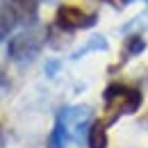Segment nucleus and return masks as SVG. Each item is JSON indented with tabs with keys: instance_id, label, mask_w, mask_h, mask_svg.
<instances>
[{
	"instance_id": "obj_4",
	"label": "nucleus",
	"mask_w": 148,
	"mask_h": 148,
	"mask_svg": "<svg viewBox=\"0 0 148 148\" xmlns=\"http://www.w3.org/2000/svg\"><path fill=\"white\" fill-rule=\"evenodd\" d=\"M57 23H59V27H64V30H80V27L93 25V23H96V16H93V14H84V12L77 9V7L64 5V7H59V12H57Z\"/></svg>"
},
{
	"instance_id": "obj_10",
	"label": "nucleus",
	"mask_w": 148,
	"mask_h": 148,
	"mask_svg": "<svg viewBox=\"0 0 148 148\" xmlns=\"http://www.w3.org/2000/svg\"><path fill=\"white\" fill-rule=\"evenodd\" d=\"M55 71H57V62H48V64H46V73L55 75Z\"/></svg>"
},
{
	"instance_id": "obj_5",
	"label": "nucleus",
	"mask_w": 148,
	"mask_h": 148,
	"mask_svg": "<svg viewBox=\"0 0 148 148\" xmlns=\"http://www.w3.org/2000/svg\"><path fill=\"white\" fill-rule=\"evenodd\" d=\"M18 18L21 16L14 7V2L12 0H0V41L7 39V34L16 27Z\"/></svg>"
},
{
	"instance_id": "obj_7",
	"label": "nucleus",
	"mask_w": 148,
	"mask_h": 148,
	"mask_svg": "<svg viewBox=\"0 0 148 148\" xmlns=\"http://www.w3.org/2000/svg\"><path fill=\"white\" fill-rule=\"evenodd\" d=\"M87 144L89 148H107V132L103 123H96L89 130V137H87Z\"/></svg>"
},
{
	"instance_id": "obj_1",
	"label": "nucleus",
	"mask_w": 148,
	"mask_h": 148,
	"mask_svg": "<svg viewBox=\"0 0 148 148\" xmlns=\"http://www.w3.org/2000/svg\"><path fill=\"white\" fill-rule=\"evenodd\" d=\"M105 103H107V112H110V121L119 119L121 114H132L139 110L141 105V93L137 89H130L123 84H112L105 91Z\"/></svg>"
},
{
	"instance_id": "obj_2",
	"label": "nucleus",
	"mask_w": 148,
	"mask_h": 148,
	"mask_svg": "<svg viewBox=\"0 0 148 148\" xmlns=\"http://www.w3.org/2000/svg\"><path fill=\"white\" fill-rule=\"evenodd\" d=\"M41 46H43V32L39 27H30V30L21 32L18 37H14L9 41L7 53H9V57L14 62L23 64V62H32L39 55Z\"/></svg>"
},
{
	"instance_id": "obj_3",
	"label": "nucleus",
	"mask_w": 148,
	"mask_h": 148,
	"mask_svg": "<svg viewBox=\"0 0 148 148\" xmlns=\"http://www.w3.org/2000/svg\"><path fill=\"white\" fill-rule=\"evenodd\" d=\"M93 112L87 105H77V107H64L59 112V119L66 123V128L71 132V139H75L77 144H84L89 137V125H91Z\"/></svg>"
},
{
	"instance_id": "obj_9",
	"label": "nucleus",
	"mask_w": 148,
	"mask_h": 148,
	"mask_svg": "<svg viewBox=\"0 0 148 148\" xmlns=\"http://www.w3.org/2000/svg\"><path fill=\"white\" fill-rule=\"evenodd\" d=\"M141 50H144V41L139 37H134V39L128 41V55H137V53H141Z\"/></svg>"
},
{
	"instance_id": "obj_6",
	"label": "nucleus",
	"mask_w": 148,
	"mask_h": 148,
	"mask_svg": "<svg viewBox=\"0 0 148 148\" xmlns=\"http://www.w3.org/2000/svg\"><path fill=\"white\" fill-rule=\"evenodd\" d=\"M69 139H71V132L66 128V123L57 116L55 128H53L50 137H48V148H66L69 146Z\"/></svg>"
},
{
	"instance_id": "obj_8",
	"label": "nucleus",
	"mask_w": 148,
	"mask_h": 148,
	"mask_svg": "<svg viewBox=\"0 0 148 148\" xmlns=\"http://www.w3.org/2000/svg\"><path fill=\"white\" fill-rule=\"evenodd\" d=\"M93 50H107V39L105 37H91L89 39V43H84L77 53H73V59H80V57H84V55H89V53H93Z\"/></svg>"
}]
</instances>
